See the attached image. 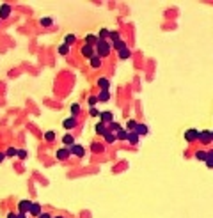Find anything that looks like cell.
<instances>
[{
  "instance_id": "1f68e13d",
  "label": "cell",
  "mask_w": 213,
  "mask_h": 218,
  "mask_svg": "<svg viewBox=\"0 0 213 218\" xmlns=\"http://www.w3.org/2000/svg\"><path fill=\"white\" fill-rule=\"evenodd\" d=\"M87 103H89V106H91V108H94V105H96V103H100V99H98V96H89Z\"/></svg>"
},
{
  "instance_id": "52a82bcc",
  "label": "cell",
  "mask_w": 213,
  "mask_h": 218,
  "mask_svg": "<svg viewBox=\"0 0 213 218\" xmlns=\"http://www.w3.org/2000/svg\"><path fill=\"white\" fill-rule=\"evenodd\" d=\"M82 55L87 57V59H92L96 53H94V46H89V44H84L82 46Z\"/></svg>"
},
{
  "instance_id": "4fadbf2b",
  "label": "cell",
  "mask_w": 213,
  "mask_h": 218,
  "mask_svg": "<svg viewBox=\"0 0 213 218\" xmlns=\"http://www.w3.org/2000/svg\"><path fill=\"white\" fill-rule=\"evenodd\" d=\"M62 144L69 149L71 146H75V138H73V135H69V133H66L64 137H62Z\"/></svg>"
},
{
  "instance_id": "83f0119b",
  "label": "cell",
  "mask_w": 213,
  "mask_h": 218,
  "mask_svg": "<svg viewBox=\"0 0 213 218\" xmlns=\"http://www.w3.org/2000/svg\"><path fill=\"white\" fill-rule=\"evenodd\" d=\"M117 53H119V59H123V60L130 59V50H128V48H124V50H119Z\"/></svg>"
},
{
  "instance_id": "8fae6325",
  "label": "cell",
  "mask_w": 213,
  "mask_h": 218,
  "mask_svg": "<svg viewBox=\"0 0 213 218\" xmlns=\"http://www.w3.org/2000/svg\"><path fill=\"white\" fill-rule=\"evenodd\" d=\"M9 14H11V5H9V4H2V5H0V18L5 20Z\"/></svg>"
},
{
  "instance_id": "f1b7e54d",
  "label": "cell",
  "mask_w": 213,
  "mask_h": 218,
  "mask_svg": "<svg viewBox=\"0 0 213 218\" xmlns=\"http://www.w3.org/2000/svg\"><path fill=\"white\" fill-rule=\"evenodd\" d=\"M137 124H139L137 121H133V119H130V121L126 122V130H128V131H135V128H137Z\"/></svg>"
},
{
  "instance_id": "5bb4252c",
  "label": "cell",
  "mask_w": 213,
  "mask_h": 218,
  "mask_svg": "<svg viewBox=\"0 0 213 218\" xmlns=\"http://www.w3.org/2000/svg\"><path fill=\"white\" fill-rule=\"evenodd\" d=\"M69 149H66V147H62V149H59L57 153H55V156L59 158V160H66V158H69Z\"/></svg>"
},
{
  "instance_id": "8d00e7d4",
  "label": "cell",
  "mask_w": 213,
  "mask_h": 218,
  "mask_svg": "<svg viewBox=\"0 0 213 218\" xmlns=\"http://www.w3.org/2000/svg\"><path fill=\"white\" fill-rule=\"evenodd\" d=\"M5 156H9V158H12V156H18V151H16L14 147H9V149H7V153H5Z\"/></svg>"
},
{
  "instance_id": "9a60e30c",
  "label": "cell",
  "mask_w": 213,
  "mask_h": 218,
  "mask_svg": "<svg viewBox=\"0 0 213 218\" xmlns=\"http://www.w3.org/2000/svg\"><path fill=\"white\" fill-rule=\"evenodd\" d=\"M98 87H100L101 91H108V87H110L108 78H100V80H98Z\"/></svg>"
},
{
  "instance_id": "603a6c76",
  "label": "cell",
  "mask_w": 213,
  "mask_h": 218,
  "mask_svg": "<svg viewBox=\"0 0 213 218\" xmlns=\"http://www.w3.org/2000/svg\"><path fill=\"white\" fill-rule=\"evenodd\" d=\"M112 46H114V48H116L117 51H119V50H124V48H128V46H126V43H124L123 39H119V41H116V43H112Z\"/></svg>"
},
{
  "instance_id": "484cf974",
  "label": "cell",
  "mask_w": 213,
  "mask_h": 218,
  "mask_svg": "<svg viewBox=\"0 0 213 218\" xmlns=\"http://www.w3.org/2000/svg\"><path fill=\"white\" fill-rule=\"evenodd\" d=\"M116 140H117V137H116V133H110V131H108V133L105 135V142H107V144H114Z\"/></svg>"
},
{
  "instance_id": "cb8c5ba5",
  "label": "cell",
  "mask_w": 213,
  "mask_h": 218,
  "mask_svg": "<svg viewBox=\"0 0 213 218\" xmlns=\"http://www.w3.org/2000/svg\"><path fill=\"white\" fill-rule=\"evenodd\" d=\"M91 66H92L94 69H98V67L101 66V57H98V55H94V57L91 59Z\"/></svg>"
},
{
  "instance_id": "d6a6232c",
  "label": "cell",
  "mask_w": 213,
  "mask_h": 218,
  "mask_svg": "<svg viewBox=\"0 0 213 218\" xmlns=\"http://www.w3.org/2000/svg\"><path fill=\"white\" fill-rule=\"evenodd\" d=\"M75 41H76V37H75L73 34H68V35L64 37V43H66V44H73Z\"/></svg>"
},
{
  "instance_id": "d4e9b609",
  "label": "cell",
  "mask_w": 213,
  "mask_h": 218,
  "mask_svg": "<svg viewBox=\"0 0 213 218\" xmlns=\"http://www.w3.org/2000/svg\"><path fill=\"white\" fill-rule=\"evenodd\" d=\"M119 130H121V124H117V122H116V121H114V122H110V124H108V131H110V133H117V131H119Z\"/></svg>"
},
{
  "instance_id": "7402d4cb",
  "label": "cell",
  "mask_w": 213,
  "mask_h": 218,
  "mask_svg": "<svg viewBox=\"0 0 213 218\" xmlns=\"http://www.w3.org/2000/svg\"><path fill=\"white\" fill-rule=\"evenodd\" d=\"M98 99L103 101V103H107V101L110 99V92H108V91H101V92L98 94Z\"/></svg>"
},
{
  "instance_id": "7bdbcfd3",
  "label": "cell",
  "mask_w": 213,
  "mask_h": 218,
  "mask_svg": "<svg viewBox=\"0 0 213 218\" xmlns=\"http://www.w3.org/2000/svg\"><path fill=\"white\" fill-rule=\"evenodd\" d=\"M4 158H5V153H0V163L4 162Z\"/></svg>"
},
{
  "instance_id": "9c48e42d",
  "label": "cell",
  "mask_w": 213,
  "mask_h": 218,
  "mask_svg": "<svg viewBox=\"0 0 213 218\" xmlns=\"http://www.w3.org/2000/svg\"><path fill=\"white\" fill-rule=\"evenodd\" d=\"M199 140L203 142V144H208V142H212V131H208V130H203V131H199Z\"/></svg>"
},
{
  "instance_id": "7c38bea8",
  "label": "cell",
  "mask_w": 213,
  "mask_h": 218,
  "mask_svg": "<svg viewBox=\"0 0 213 218\" xmlns=\"http://www.w3.org/2000/svg\"><path fill=\"white\" fill-rule=\"evenodd\" d=\"M30 215H34V217H41V213H43V209H41V204H37V202H32V208H30V211H28Z\"/></svg>"
},
{
  "instance_id": "ac0fdd59",
  "label": "cell",
  "mask_w": 213,
  "mask_h": 218,
  "mask_svg": "<svg viewBox=\"0 0 213 218\" xmlns=\"http://www.w3.org/2000/svg\"><path fill=\"white\" fill-rule=\"evenodd\" d=\"M139 138H140V135H139V133L130 131V135H128V142H130V144H139Z\"/></svg>"
},
{
  "instance_id": "f546056e",
  "label": "cell",
  "mask_w": 213,
  "mask_h": 218,
  "mask_svg": "<svg viewBox=\"0 0 213 218\" xmlns=\"http://www.w3.org/2000/svg\"><path fill=\"white\" fill-rule=\"evenodd\" d=\"M206 167L208 169H213V149L208 151V160H206Z\"/></svg>"
},
{
  "instance_id": "6da1fadb",
  "label": "cell",
  "mask_w": 213,
  "mask_h": 218,
  "mask_svg": "<svg viewBox=\"0 0 213 218\" xmlns=\"http://www.w3.org/2000/svg\"><path fill=\"white\" fill-rule=\"evenodd\" d=\"M110 50H112V43H108V41H100L96 44V55L98 57H108Z\"/></svg>"
},
{
  "instance_id": "e0dca14e",
  "label": "cell",
  "mask_w": 213,
  "mask_h": 218,
  "mask_svg": "<svg viewBox=\"0 0 213 218\" xmlns=\"http://www.w3.org/2000/svg\"><path fill=\"white\" fill-rule=\"evenodd\" d=\"M128 135H130V131L128 130H119L117 133H116V137H117V140H128Z\"/></svg>"
},
{
  "instance_id": "ffe728a7",
  "label": "cell",
  "mask_w": 213,
  "mask_h": 218,
  "mask_svg": "<svg viewBox=\"0 0 213 218\" xmlns=\"http://www.w3.org/2000/svg\"><path fill=\"white\" fill-rule=\"evenodd\" d=\"M194 156H196V160H199V162H204V163H206V160H208V153H206V151H197Z\"/></svg>"
},
{
  "instance_id": "74e56055",
  "label": "cell",
  "mask_w": 213,
  "mask_h": 218,
  "mask_svg": "<svg viewBox=\"0 0 213 218\" xmlns=\"http://www.w3.org/2000/svg\"><path fill=\"white\" fill-rule=\"evenodd\" d=\"M18 158H21V160L27 158V151H25V149H20V151H18Z\"/></svg>"
},
{
  "instance_id": "d590c367",
  "label": "cell",
  "mask_w": 213,
  "mask_h": 218,
  "mask_svg": "<svg viewBox=\"0 0 213 218\" xmlns=\"http://www.w3.org/2000/svg\"><path fill=\"white\" fill-rule=\"evenodd\" d=\"M52 23H53L52 18H41V25H43V27H50Z\"/></svg>"
},
{
  "instance_id": "277c9868",
  "label": "cell",
  "mask_w": 213,
  "mask_h": 218,
  "mask_svg": "<svg viewBox=\"0 0 213 218\" xmlns=\"http://www.w3.org/2000/svg\"><path fill=\"white\" fill-rule=\"evenodd\" d=\"M62 126H64V130H73V128L76 126V117L69 115L68 119H64V121H62Z\"/></svg>"
},
{
  "instance_id": "3957f363",
  "label": "cell",
  "mask_w": 213,
  "mask_h": 218,
  "mask_svg": "<svg viewBox=\"0 0 213 218\" xmlns=\"http://www.w3.org/2000/svg\"><path fill=\"white\" fill-rule=\"evenodd\" d=\"M100 117H101V122H105V124H110V122H114V114H112V112H108V110H105V112H100Z\"/></svg>"
},
{
  "instance_id": "30bf717a",
  "label": "cell",
  "mask_w": 213,
  "mask_h": 218,
  "mask_svg": "<svg viewBox=\"0 0 213 218\" xmlns=\"http://www.w3.org/2000/svg\"><path fill=\"white\" fill-rule=\"evenodd\" d=\"M100 43V39H98V35H94V34H87L85 35V44H89V46H94L96 48V44Z\"/></svg>"
},
{
  "instance_id": "836d02e7",
  "label": "cell",
  "mask_w": 213,
  "mask_h": 218,
  "mask_svg": "<svg viewBox=\"0 0 213 218\" xmlns=\"http://www.w3.org/2000/svg\"><path fill=\"white\" fill-rule=\"evenodd\" d=\"M108 37H110V41H119V32H116V30H110V34H108Z\"/></svg>"
},
{
  "instance_id": "f6af8a7d",
  "label": "cell",
  "mask_w": 213,
  "mask_h": 218,
  "mask_svg": "<svg viewBox=\"0 0 213 218\" xmlns=\"http://www.w3.org/2000/svg\"><path fill=\"white\" fill-rule=\"evenodd\" d=\"M212 138H213V131H212Z\"/></svg>"
},
{
  "instance_id": "ee69618b",
  "label": "cell",
  "mask_w": 213,
  "mask_h": 218,
  "mask_svg": "<svg viewBox=\"0 0 213 218\" xmlns=\"http://www.w3.org/2000/svg\"><path fill=\"white\" fill-rule=\"evenodd\" d=\"M53 218H62V217H53Z\"/></svg>"
},
{
  "instance_id": "4316f807",
  "label": "cell",
  "mask_w": 213,
  "mask_h": 218,
  "mask_svg": "<svg viewBox=\"0 0 213 218\" xmlns=\"http://www.w3.org/2000/svg\"><path fill=\"white\" fill-rule=\"evenodd\" d=\"M59 53H60V55H68V53H69V44L62 43V44L59 46Z\"/></svg>"
},
{
  "instance_id": "5b68a950",
  "label": "cell",
  "mask_w": 213,
  "mask_h": 218,
  "mask_svg": "<svg viewBox=\"0 0 213 218\" xmlns=\"http://www.w3.org/2000/svg\"><path fill=\"white\" fill-rule=\"evenodd\" d=\"M94 130H96V133H98V135L105 137V135L108 133V124H105V122H101V121H100V122L94 126Z\"/></svg>"
},
{
  "instance_id": "d6986e66",
  "label": "cell",
  "mask_w": 213,
  "mask_h": 218,
  "mask_svg": "<svg viewBox=\"0 0 213 218\" xmlns=\"http://www.w3.org/2000/svg\"><path fill=\"white\" fill-rule=\"evenodd\" d=\"M103 149H105L103 144H98V142H92V144H91V151H92V153H103Z\"/></svg>"
},
{
  "instance_id": "4dcf8cb0",
  "label": "cell",
  "mask_w": 213,
  "mask_h": 218,
  "mask_svg": "<svg viewBox=\"0 0 213 218\" xmlns=\"http://www.w3.org/2000/svg\"><path fill=\"white\" fill-rule=\"evenodd\" d=\"M78 114H80V105H78V103H73V105H71V115L76 117Z\"/></svg>"
},
{
  "instance_id": "7a4b0ae2",
  "label": "cell",
  "mask_w": 213,
  "mask_h": 218,
  "mask_svg": "<svg viewBox=\"0 0 213 218\" xmlns=\"http://www.w3.org/2000/svg\"><path fill=\"white\" fill-rule=\"evenodd\" d=\"M185 140L187 142H194V140H199V130H196V128H190V130H187L185 131Z\"/></svg>"
},
{
  "instance_id": "8992f818",
  "label": "cell",
  "mask_w": 213,
  "mask_h": 218,
  "mask_svg": "<svg viewBox=\"0 0 213 218\" xmlns=\"http://www.w3.org/2000/svg\"><path fill=\"white\" fill-rule=\"evenodd\" d=\"M30 208H32V201H20V202H18V209H20V213H28V211H30Z\"/></svg>"
},
{
  "instance_id": "60d3db41",
  "label": "cell",
  "mask_w": 213,
  "mask_h": 218,
  "mask_svg": "<svg viewBox=\"0 0 213 218\" xmlns=\"http://www.w3.org/2000/svg\"><path fill=\"white\" fill-rule=\"evenodd\" d=\"M7 218H18V213H9Z\"/></svg>"
},
{
  "instance_id": "ab89813d",
  "label": "cell",
  "mask_w": 213,
  "mask_h": 218,
  "mask_svg": "<svg viewBox=\"0 0 213 218\" xmlns=\"http://www.w3.org/2000/svg\"><path fill=\"white\" fill-rule=\"evenodd\" d=\"M39 218H53V217H52L50 213H41V217H39Z\"/></svg>"
},
{
  "instance_id": "e575fe53",
  "label": "cell",
  "mask_w": 213,
  "mask_h": 218,
  "mask_svg": "<svg viewBox=\"0 0 213 218\" xmlns=\"http://www.w3.org/2000/svg\"><path fill=\"white\" fill-rule=\"evenodd\" d=\"M44 140L53 142V140H55V133H53V131H46V133H44Z\"/></svg>"
},
{
  "instance_id": "f35d334b",
  "label": "cell",
  "mask_w": 213,
  "mask_h": 218,
  "mask_svg": "<svg viewBox=\"0 0 213 218\" xmlns=\"http://www.w3.org/2000/svg\"><path fill=\"white\" fill-rule=\"evenodd\" d=\"M89 114H91L92 117H98V115H100V112H98L96 108H91V110H89Z\"/></svg>"
},
{
  "instance_id": "ba28073f",
  "label": "cell",
  "mask_w": 213,
  "mask_h": 218,
  "mask_svg": "<svg viewBox=\"0 0 213 218\" xmlns=\"http://www.w3.org/2000/svg\"><path fill=\"white\" fill-rule=\"evenodd\" d=\"M69 153H71V154H75V156H78V158H82V156L85 154V149H84L82 146H76V144H75V146H71V147H69Z\"/></svg>"
},
{
  "instance_id": "b9f144b4",
  "label": "cell",
  "mask_w": 213,
  "mask_h": 218,
  "mask_svg": "<svg viewBox=\"0 0 213 218\" xmlns=\"http://www.w3.org/2000/svg\"><path fill=\"white\" fill-rule=\"evenodd\" d=\"M18 218H27V213H18Z\"/></svg>"
},
{
  "instance_id": "2e32d148",
  "label": "cell",
  "mask_w": 213,
  "mask_h": 218,
  "mask_svg": "<svg viewBox=\"0 0 213 218\" xmlns=\"http://www.w3.org/2000/svg\"><path fill=\"white\" fill-rule=\"evenodd\" d=\"M148 131H149V128L146 126V124H137V128H135V133H139V135H148Z\"/></svg>"
},
{
  "instance_id": "44dd1931",
  "label": "cell",
  "mask_w": 213,
  "mask_h": 218,
  "mask_svg": "<svg viewBox=\"0 0 213 218\" xmlns=\"http://www.w3.org/2000/svg\"><path fill=\"white\" fill-rule=\"evenodd\" d=\"M108 34H110V30H107V28H100V32H98V39H100V41H107Z\"/></svg>"
}]
</instances>
